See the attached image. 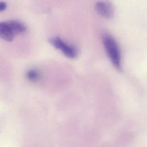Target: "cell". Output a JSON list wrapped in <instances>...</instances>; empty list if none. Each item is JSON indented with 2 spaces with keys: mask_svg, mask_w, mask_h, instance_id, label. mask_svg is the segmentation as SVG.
I'll list each match as a JSON object with an SVG mask.
<instances>
[{
  "mask_svg": "<svg viewBox=\"0 0 147 147\" xmlns=\"http://www.w3.org/2000/svg\"><path fill=\"white\" fill-rule=\"evenodd\" d=\"M102 40L106 52L113 65L118 70H121V55L118 44L114 38L109 34H104Z\"/></svg>",
  "mask_w": 147,
  "mask_h": 147,
  "instance_id": "6da1fadb",
  "label": "cell"
},
{
  "mask_svg": "<svg viewBox=\"0 0 147 147\" xmlns=\"http://www.w3.org/2000/svg\"><path fill=\"white\" fill-rule=\"evenodd\" d=\"M49 42L56 49H60L67 57L73 59L77 55L76 49L72 46L65 43L59 37H52L49 40Z\"/></svg>",
  "mask_w": 147,
  "mask_h": 147,
  "instance_id": "7a4b0ae2",
  "label": "cell"
},
{
  "mask_svg": "<svg viewBox=\"0 0 147 147\" xmlns=\"http://www.w3.org/2000/svg\"><path fill=\"white\" fill-rule=\"evenodd\" d=\"M97 13L105 18H110L114 14L113 7L111 4L104 1H98L95 4Z\"/></svg>",
  "mask_w": 147,
  "mask_h": 147,
  "instance_id": "3957f363",
  "label": "cell"
},
{
  "mask_svg": "<svg viewBox=\"0 0 147 147\" xmlns=\"http://www.w3.org/2000/svg\"><path fill=\"white\" fill-rule=\"evenodd\" d=\"M15 34L7 21L0 22V37L6 41L13 40Z\"/></svg>",
  "mask_w": 147,
  "mask_h": 147,
  "instance_id": "277c9868",
  "label": "cell"
},
{
  "mask_svg": "<svg viewBox=\"0 0 147 147\" xmlns=\"http://www.w3.org/2000/svg\"><path fill=\"white\" fill-rule=\"evenodd\" d=\"M7 22L15 35L23 33L26 30L25 26L22 22L18 21L11 20Z\"/></svg>",
  "mask_w": 147,
  "mask_h": 147,
  "instance_id": "5b68a950",
  "label": "cell"
},
{
  "mask_svg": "<svg viewBox=\"0 0 147 147\" xmlns=\"http://www.w3.org/2000/svg\"><path fill=\"white\" fill-rule=\"evenodd\" d=\"M27 78L29 80H30V81H36L38 79V76H39V74L38 73V72L36 70H34V69H32L29 71L27 72Z\"/></svg>",
  "mask_w": 147,
  "mask_h": 147,
  "instance_id": "8992f818",
  "label": "cell"
},
{
  "mask_svg": "<svg viewBox=\"0 0 147 147\" xmlns=\"http://www.w3.org/2000/svg\"><path fill=\"white\" fill-rule=\"evenodd\" d=\"M7 7V4L6 2L0 1V12L4 11Z\"/></svg>",
  "mask_w": 147,
  "mask_h": 147,
  "instance_id": "52a82bcc",
  "label": "cell"
}]
</instances>
